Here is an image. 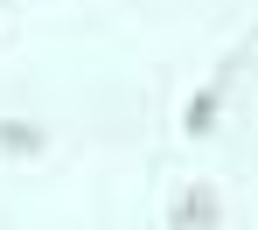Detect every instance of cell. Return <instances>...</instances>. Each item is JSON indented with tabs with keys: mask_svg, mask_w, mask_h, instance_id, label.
Here are the masks:
<instances>
[{
	"mask_svg": "<svg viewBox=\"0 0 258 230\" xmlns=\"http://www.w3.org/2000/svg\"><path fill=\"white\" fill-rule=\"evenodd\" d=\"M168 223H174V230H216V223H223L216 188H181V195L168 202Z\"/></svg>",
	"mask_w": 258,
	"mask_h": 230,
	"instance_id": "1",
	"label": "cell"
},
{
	"mask_svg": "<svg viewBox=\"0 0 258 230\" xmlns=\"http://www.w3.org/2000/svg\"><path fill=\"white\" fill-rule=\"evenodd\" d=\"M42 146H49L42 126H28V119H0V154H21V161H28V154H42Z\"/></svg>",
	"mask_w": 258,
	"mask_h": 230,
	"instance_id": "2",
	"label": "cell"
},
{
	"mask_svg": "<svg viewBox=\"0 0 258 230\" xmlns=\"http://www.w3.org/2000/svg\"><path fill=\"white\" fill-rule=\"evenodd\" d=\"M210 119H216V91H203V98H196V112H188V133H203Z\"/></svg>",
	"mask_w": 258,
	"mask_h": 230,
	"instance_id": "3",
	"label": "cell"
}]
</instances>
